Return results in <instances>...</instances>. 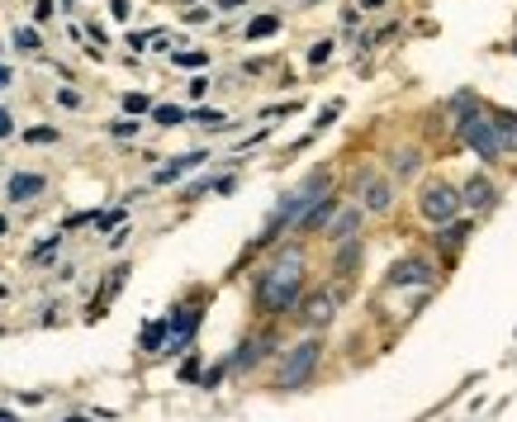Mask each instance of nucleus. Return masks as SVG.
Segmentation results:
<instances>
[{
  "label": "nucleus",
  "mask_w": 517,
  "mask_h": 422,
  "mask_svg": "<svg viewBox=\"0 0 517 422\" xmlns=\"http://www.w3.org/2000/svg\"><path fill=\"white\" fill-rule=\"evenodd\" d=\"M432 280H437V266L423 257H404L389 266V285H432Z\"/></svg>",
  "instance_id": "obj_6"
},
{
  "label": "nucleus",
  "mask_w": 517,
  "mask_h": 422,
  "mask_svg": "<svg viewBox=\"0 0 517 422\" xmlns=\"http://www.w3.org/2000/svg\"><path fill=\"white\" fill-rule=\"evenodd\" d=\"M461 133H465V142L474 147V152H480V162H499L503 157V142H499V133H493V119L489 114H465L461 119Z\"/></svg>",
  "instance_id": "obj_4"
},
{
  "label": "nucleus",
  "mask_w": 517,
  "mask_h": 422,
  "mask_svg": "<svg viewBox=\"0 0 517 422\" xmlns=\"http://www.w3.org/2000/svg\"><path fill=\"white\" fill-rule=\"evenodd\" d=\"M356 228H361V204H351V209H342V214L327 219V238L346 242V238H356Z\"/></svg>",
  "instance_id": "obj_12"
},
{
  "label": "nucleus",
  "mask_w": 517,
  "mask_h": 422,
  "mask_svg": "<svg viewBox=\"0 0 517 422\" xmlns=\"http://www.w3.org/2000/svg\"><path fill=\"white\" fill-rule=\"evenodd\" d=\"M418 166H423V157L413 152V147H404V152H395V176H399V181H408L413 172H418Z\"/></svg>",
  "instance_id": "obj_17"
},
{
  "label": "nucleus",
  "mask_w": 517,
  "mask_h": 422,
  "mask_svg": "<svg viewBox=\"0 0 517 422\" xmlns=\"http://www.w3.org/2000/svg\"><path fill=\"white\" fill-rule=\"evenodd\" d=\"M190 5H195V0H190Z\"/></svg>",
  "instance_id": "obj_41"
},
{
  "label": "nucleus",
  "mask_w": 517,
  "mask_h": 422,
  "mask_svg": "<svg viewBox=\"0 0 517 422\" xmlns=\"http://www.w3.org/2000/svg\"><path fill=\"white\" fill-rule=\"evenodd\" d=\"M10 86V67H0V91H5Z\"/></svg>",
  "instance_id": "obj_39"
},
{
  "label": "nucleus",
  "mask_w": 517,
  "mask_h": 422,
  "mask_svg": "<svg viewBox=\"0 0 517 422\" xmlns=\"http://www.w3.org/2000/svg\"><path fill=\"white\" fill-rule=\"evenodd\" d=\"M200 162H210V152H185V157H176L171 166H161V172H157L152 181H157V185H171V181H180L185 172H195Z\"/></svg>",
  "instance_id": "obj_14"
},
{
  "label": "nucleus",
  "mask_w": 517,
  "mask_h": 422,
  "mask_svg": "<svg viewBox=\"0 0 517 422\" xmlns=\"http://www.w3.org/2000/svg\"><path fill=\"white\" fill-rule=\"evenodd\" d=\"M152 119L161 123V129H176V123H185V110H180V104H157Z\"/></svg>",
  "instance_id": "obj_18"
},
{
  "label": "nucleus",
  "mask_w": 517,
  "mask_h": 422,
  "mask_svg": "<svg viewBox=\"0 0 517 422\" xmlns=\"http://www.w3.org/2000/svg\"><path fill=\"white\" fill-rule=\"evenodd\" d=\"M376 5H385V0H361V5H356V10H376Z\"/></svg>",
  "instance_id": "obj_38"
},
{
  "label": "nucleus",
  "mask_w": 517,
  "mask_h": 422,
  "mask_svg": "<svg viewBox=\"0 0 517 422\" xmlns=\"http://www.w3.org/2000/svg\"><path fill=\"white\" fill-rule=\"evenodd\" d=\"M204 91H210V81L195 76V81H190V100H204Z\"/></svg>",
  "instance_id": "obj_35"
},
{
  "label": "nucleus",
  "mask_w": 517,
  "mask_h": 422,
  "mask_svg": "<svg viewBox=\"0 0 517 422\" xmlns=\"http://www.w3.org/2000/svg\"><path fill=\"white\" fill-rule=\"evenodd\" d=\"M167 319H157V323H148L142 328V351H161V342H167Z\"/></svg>",
  "instance_id": "obj_16"
},
{
  "label": "nucleus",
  "mask_w": 517,
  "mask_h": 422,
  "mask_svg": "<svg viewBox=\"0 0 517 422\" xmlns=\"http://www.w3.org/2000/svg\"><path fill=\"white\" fill-rule=\"evenodd\" d=\"M333 313H337V294H314V299H304L299 319L308 328H327V323H333Z\"/></svg>",
  "instance_id": "obj_11"
},
{
  "label": "nucleus",
  "mask_w": 517,
  "mask_h": 422,
  "mask_svg": "<svg viewBox=\"0 0 517 422\" xmlns=\"http://www.w3.org/2000/svg\"><path fill=\"white\" fill-rule=\"evenodd\" d=\"M266 351H271V337H252V342H242V347H238V356L229 361V370H252Z\"/></svg>",
  "instance_id": "obj_13"
},
{
  "label": "nucleus",
  "mask_w": 517,
  "mask_h": 422,
  "mask_svg": "<svg viewBox=\"0 0 517 422\" xmlns=\"http://www.w3.org/2000/svg\"><path fill=\"white\" fill-rule=\"evenodd\" d=\"M110 15L114 19H129V0H110Z\"/></svg>",
  "instance_id": "obj_37"
},
{
  "label": "nucleus",
  "mask_w": 517,
  "mask_h": 422,
  "mask_svg": "<svg viewBox=\"0 0 517 422\" xmlns=\"http://www.w3.org/2000/svg\"><path fill=\"white\" fill-rule=\"evenodd\" d=\"M327 57H333V44L323 38V44H314V48H308V67H323Z\"/></svg>",
  "instance_id": "obj_25"
},
{
  "label": "nucleus",
  "mask_w": 517,
  "mask_h": 422,
  "mask_svg": "<svg viewBox=\"0 0 517 422\" xmlns=\"http://www.w3.org/2000/svg\"><path fill=\"white\" fill-rule=\"evenodd\" d=\"M200 319H204V309L200 304H185V309H176V319H167L171 328V351H185V347H190V337L200 332Z\"/></svg>",
  "instance_id": "obj_7"
},
{
  "label": "nucleus",
  "mask_w": 517,
  "mask_h": 422,
  "mask_svg": "<svg viewBox=\"0 0 517 422\" xmlns=\"http://www.w3.org/2000/svg\"><path fill=\"white\" fill-rule=\"evenodd\" d=\"M361 204H366V214H389V209H395V185L380 172H366L361 176Z\"/></svg>",
  "instance_id": "obj_5"
},
{
  "label": "nucleus",
  "mask_w": 517,
  "mask_h": 422,
  "mask_svg": "<svg viewBox=\"0 0 517 422\" xmlns=\"http://www.w3.org/2000/svg\"><path fill=\"white\" fill-rule=\"evenodd\" d=\"M280 29V15H257L252 25H247V44H257V38H271Z\"/></svg>",
  "instance_id": "obj_15"
},
{
  "label": "nucleus",
  "mask_w": 517,
  "mask_h": 422,
  "mask_svg": "<svg viewBox=\"0 0 517 422\" xmlns=\"http://www.w3.org/2000/svg\"><path fill=\"white\" fill-rule=\"evenodd\" d=\"M110 133H114V138H133V133H138V119H133V114H129V119H114Z\"/></svg>",
  "instance_id": "obj_26"
},
{
  "label": "nucleus",
  "mask_w": 517,
  "mask_h": 422,
  "mask_svg": "<svg viewBox=\"0 0 517 422\" xmlns=\"http://www.w3.org/2000/svg\"><path fill=\"white\" fill-rule=\"evenodd\" d=\"M180 19H185V25H210V10H204V5H190Z\"/></svg>",
  "instance_id": "obj_29"
},
{
  "label": "nucleus",
  "mask_w": 517,
  "mask_h": 422,
  "mask_svg": "<svg viewBox=\"0 0 517 422\" xmlns=\"http://www.w3.org/2000/svg\"><path fill=\"white\" fill-rule=\"evenodd\" d=\"M123 110H129V114H148L152 100H148V95H123Z\"/></svg>",
  "instance_id": "obj_27"
},
{
  "label": "nucleus",
  "mask_w": 517,
  "mask_h": 422,
  "mask_svg": "<svg viewBox=\"0 0 517 422\" xmlns=\"http://www.w3.org/2000/svg\"><path fill=\"white\" fill-rule=\"evenodd\" d=\"M418 209H423V219H427V223H437V228H442V223L456 219L465 204H461V190H451L446 181H427V185H423Z\"/></svg>",
  "instance_id": "obj_3"
},
{
  "label": "nucleus",
  "mask_w": 517,
  "mask_h": 422,
  "mask_svg": "<svg viewBox=\"0 0 517 422\" xmlns=\"http://www.w3.org/2000/svg\"><path fill=\"white\" fill-rule=\"evenodd\" d=\"M512 53H517V44H512Z\"/></svg>",
  "instance_id": "obj_40"
},
{
  "label": "nucleus",
  "mask_w": 517,
  "mask_h": 422,
  "mask_svg": "<svg viewBox=\"0 0 517 422\" xmlns=\"http://www.w3.org/2000/svg\"><path fill=\"white\" fill-rule=\"evenodd\" d=\"M10 133H15V114L0 110V138H10Z\"/></svg>",
  "instance_id": "obj_34"
},
{
  "label": "nucleus",
  "mask_w": 517,
  "mask_h": 422,
  "mask_svg": "<svg viewBox=\"0 0 517 422\" xmlns=\"http://www.w3.org/2000/svg\"><path fill=\"white\" fill-rule=\"evenodd\" d=\"M442 228H446V233H442L446 247H461V242L470 238V223H456V219H451V223H442Z\"/></svg>",
  "instance_id": "obj_21"
},
{
  "label": "nucleus",
  "mask_w": 517,
  "mask_h": 422,
  "mask_svg": "<svg viewBox=\"0 0 517 422\" xmlns=\"http://www.w3.org/2000/svg\"><path fill=\"white\" fill-rule=\"evenodd\" d=\"M333 214H337V195H327V190H323V195L295 219V228H299V233H318V228H327V219H333Z\"/></svg>",
  "instance_id": "obj_8"
},
{
  "label": "nucleus",
  "mask_w": 517,
  "mask_h": 422,
  "mask_svg": "<svg viewBox=\"0 0 517 422\" xmlns=\"http://www.w3.org/2000/svg\"><path fill=\"white\" fill-rule=\"evenodd\" d=\"M24 138H29V142H57V129H29Z\"/></svg>",
  "instance_id": "obj_32"
},
{
  "label": "nucleus",
  "mask_w": 517,
  "mask_h": 422,
  "mask_svg": "<svg viewBox=\"0 0 517 422\" xmlns=\"http://www.w3.org/2000/svg\"><path fill=\"white\" fill-rule=\"evenodd\" d=\"M299 290H304V257H299V247H289V251H280V257L261 270L257 309L261 313H289L299 304Z\"/></svg>",
  "instance_id": "obj_1"
},
{
  "label": "nucleus",
  "mask_w": 517,
  "mask_h": 422,
  "mask_svg": "<svg viewBox=\"0 0 517 422\" xmlns=\"http://www.w3.org/2000/svg\"><path fill=\"white\" fill-rule=\"evenodd\" d=\"M493 200H499V190H493L484 176H470V185L461 190V204L474 209V214H484V209H493Z\"/></svg>",
  "instance_id": "obj_10"
},
{
  "label": "nucleus",
  "mask_w": 517,
  "mask_h": 422,
  "mask_svg": "<svg viewBox=\"0 0 517 422\" xmlns=\"http://www.w3.org/2000/svg\"><path fill=\"white\" fill-rule=\"evenodd\" d=\"M57 100H62V104H67V110H76V104H81V95H76L72 86H62V91H57Z\"/></svg>",
  "instance_id": "obj_33"
},
{
  "label": "nucleus",
  "mask_w": 517,
  "mask_h": 422,
  "mask_svg": "<svg viewBox=\"0 0 517 422\" xmlns=\"http://www.w3.org/2000/svg\"><path fill=\"white\" fill-rule=\"evenodd\" d=\"M15 48L19 53H38L44 44H38V29H15Z\"/></svg>",
  "instance_id": "obj_22"
},
{
  "label": "nucleus",
  "mask_w": 517,
  "mask_h": 422,
  "mask_svg": "<svg viewBox=\"0 0 517 422\" xmlns=\"http://www.w3.org/2000/svg\"><path fill=\"white\" fill-rule=\"evenodd\" d=\"M195 123H204V129H229V119H223L219 110H200V114H195Z\"/></svg>",
  "instance_id": "obj_24"
},
{
  "label": "nucleus",
  "mask_w": 517,
  "mask_h": 422,
  "mask_svg": "<svg viewBox=\"0 0 517 422\" xmlns=\"http://www.w3.org/2000/svg\"><path fill=\"white\" fill-rule=\"evenodd\" d=\"M34 19H38V25H48V19H53V0H34Z\"/></svg>",
  "instance_id": "obj_30"
},
{
  "label": "nucleus",
  "mask_w": 517,
  "mask_h": 422,
  "mask_svg": "<svg viewBox=\"0 0 517 422\" xmlns=\"http://www.w3.org/2000/svg\"><path fill=\"white\" fill-rule=\"evenodd\" d=\"M493 133H499V142L508 147V142L517 138V119H512V114H493Z\"/></svg>",
  "instance_id": "obj_20"
},
{
  "label": "nucleus",
  "mask_w": 517,
  "mask_h": 422,
  "mask_svg": "<svg viewBox=\"0 0 517 422\" xmlns=\"http://www.w3.org/2000/svg\"><path fill=\"white\" fill-rule=\"evenodd\" d=\"M318 356H323V342H318V337H304L299 347H289V351H285V361H280V379H276V385H280L285 394L304 389L308 379H314V370H318Z\"/></svg>",
  "instance_id": "obj_2"
},
{
  "label": "nucleus",
  "mask_w": 517,
  "mask_h": 422,
  "mask_svg": "<svg viewBox=\"0 0 517 422\" xmlns=\"http://www.w3.org/2000/svg\"><path fill=\"white\" fill-rule=\"evenodd\" d=\"M114 223H123V209H110V214H100V228H114Z\"/></svg>",
  "instance_id": "obj_36"
},
{
  "label": "nucleus",
  "mask_w": 517,
  "mask_h": 422,
  "mask_svg": "<svg viewBox=\"0 0 517 422\" xmlns=\"http://www.w3.org/2000/svg\"><path fill=\"white\" fill-rule=\"evenodd\" d=\"M356 261H361V242H356V238H346V247L337 251V276H346V270L356 266Z\"/></svg>",
  "instance_id": "obj_19"
},
{
  "label": "nucleus",
  "mask_w": 517,
  "mask_h": 422,
  "mask_svg": "<svg viewBox=\"0 0 517 422\" xmlns=\"http://www.w3.org/2000/svg\"><path fill=\"white\" fill-rule=\"evenodd\" d=\"M180 379H185V385L200 379V356H185V361H180Z\"/></svg>",
  "instance_id": "obj_28"
},
{
  "label": "nucleus",
  "mask_w": 517,
  "mask_h": 422,
  "mask_svg": "<svg viewBox=\"0 0 517 422\" xmlns=\"http://www.w3.org/2000/svg\"><path fill=\"white\" fill-rule=\"evenodd\" d=\"M48 190V181L44 176H29V172H19V176H10L5 181V200H15V204H29V200H38Z\"/></svg>",
  "instance_id": "obj_9"
},
{
  "label": "nucleus",
  "mask_w": 517,
  "mask_h": 422,
  "mask_svg": "<svg viewBox=\"0 0 517 422\" xmlns=\"http://www.w3.org/2000/svg\"><path fill=\"white\" fill-rule=\"evenodd\" d=\"M171 62H176V67H190V72H200L204 62H210V53H171Z\"/></svg>",
  "instance_id": "obj_23"
},
{
  "label": "nucleus",
  "mask_w": 517,
  "mask_h": 422,
  "mask_svg": "<svg viewBox=\"0 0 517 422\" xmlns=\"http://www.w3.org/2000/svg\"><path fill=\"white\" fill-rule=\"evenodd\" d=\"M57 242H62V238H48V242H38V247H34V257H38V261H48L53 251H57Z\"/></svg>",
  "instance_id": "obj_31"
}]
</instances>
